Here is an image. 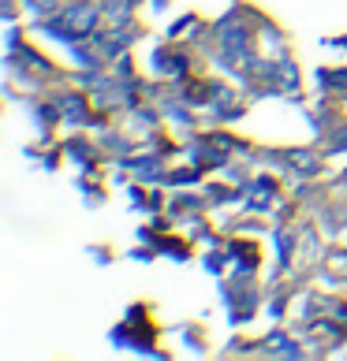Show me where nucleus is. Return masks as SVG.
Listing matches in <instances>:
<instances>
[{
  "label": "nucleus",
  "mask_w": 347,
  "mask_h": 361,
  "mask_svg": "<svg viewBox=\"0 0 347 361\" xmlns=\"http://www.w3.org/2000/svg\"><path fill=\"white\" fill-rule=\"evenodd\" d=\"M93 26V11H71V19H64L60 23V30H68V34H83Z\"/></svg>",
  "instance_id": "f257e3e1"
}]
</instances>
